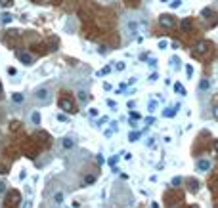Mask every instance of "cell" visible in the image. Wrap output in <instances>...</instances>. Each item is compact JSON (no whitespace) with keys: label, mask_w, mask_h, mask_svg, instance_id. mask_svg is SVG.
<instances>
[{"label":"cell","mask_w":218,"mask_h":208,"mask_svg":"<svg viewBox=\"0 0 218 208\" xmlns=\"http://www.w3.org/2000/svg\"><path fill=\"white\" fill-rule=\"evenodd\" d=\"M35 97L40 103H50V100H52V90H50L48 86H42V88H38V90L35 92Z\"/></svg>","instance_id":"1"},{"label":"cell","mask_w":218,"mask_h":208,"mask_svg":"<svg viewBox=\"0 0 218 208\" xmlns=\"http://www.w3.org/2000/svg\"><path fill=\"white\" fill-rule=\"evenodd\" d=\"M159 23L163 25V27H167V29H172L174 25H176V21H174V17L172 15H168V13H163L159 17Z\"/></svg>","instance_id":"2"},{"label":"cell","mask_w":218,"mask_h":208,"mask_svg":"<svg viewBox=\"0 0 218 208\" xmlns=\"http://www.w3.org/2000/svg\"><path fill=\"white\" fill-rule=\"evenodd\" d=\"M209 42H207V40H199V42H197L195 46H193V52L197 55H203V54H207V52H209Z\"/></svg>","instance_id":"3"},{"label":"cell","mask_w":218,"mask_h":208,"mask_svg":"<svg viewBox=\"0 0 218 208\" xmlns=\"http://www.w3.org/2000/svg\"><path fill=\"white\" fill-rule=\"evenodd\" d=\"M59 109H61V111H65V113H75V111H77L75 105H73V101L67 100V97L59 100Z\"/></svg>","instance_id":"4"},{"label":"cell","mask_w":218,"mask_h":208,"mask_svg":"<svg viewBox=\"0 0 218 208\" xmlns=\"http://www.w3.org/2000/svg\"><path fill=\"white\" fill-rule=\"evenodd\" d=\"M52 73H54V63H44V65L40 67L38 71H36V75H38V76H42V79H44V76L52 75Z\"/></svg>","instance_id":"5"},{"label":"cell","mask_w":218,"mask_h":208,"mask_svg":"<svg viewBox=\"0 0 218 208\" xmlns=\"http://www.w3.org/2000/svg\"><path fill=\"white\" fill-rule=\"evenodd\" d=\"M17 59L21 61V63H25V65H31V63H33V55L27 54V52H17Z\"/></svg>","instance_id":"6"},{"label":"cell","mask_w":218,"mask_h":208,"mask_svg":"<svg viewBox=\"0 0 218 208\" xmlns=\"http://www.w3.org/2000/svg\"><path fill=\"white\" fill-rule=\"evenodd\" d=\"M197 170H199V172H209L210 170V160H207V159L199 160V162H197Z\"/></svg>","instance_id":"7"},{"label":"cell","mask_w":218,"mask_h":208,"mask_svg":"<svg viewBox=\"0 0 218 208\" xmlns=\"http://www.w3.org/2000/svg\"><path fill=\"white\" fill-rule=\"evenodd\" d=\"M126 29L130 31V34H136V33H140V25H138L136 21H128V23H126Z\"/></svg>","instance_id":"8"},{"label":"cell","mask_w":218,"mask_h":208,"mask_svg":"<svg viewBox=\"0 0 218 208\" xmlns=\"http://www.w3.org/2000/svg\"><path fill=\"white\" fill-rule=\"evenodd\" d=\"M201 15H203V17H205V19H209V17H210V19H212V21H214V17H216V13H214V12H212V10H210V8H205V10H201Z\"/></svg>","instance_id":"9"},{"label":"cell","mask_w":218,"mask_h":208,"mask_svg":"<svg viewBox=\"0 0 218 208\" xmlns=\"http://www.w3.org/2000/svg\"><path fill=\"white\" fill-rule=\"evenodd\" d=\"M15 201H17V195L12 193V195H10V199H8V204L4 208H15Z\"/></svg>","instance_id":"10"},{"label":"cell","mask_w":218,"mask_h":208,"mask_svg":"<svg viewBox=\"0 0 218 208\" xmlns=\"http://www.w3.org/2000/svg\"><path fill=\"white\" fill-rule=\"evenodd\" d=\"M209 88H210V82H209V79H203V80L199 82V90H201V92L209 90Z\"/></svg>","instance_id":"11"},{"label":"cell","mask_w":218,"mask_h":208,"mask_svg":"<svg viewBox=\"0 0 218 208\" xmlns=\"http://www.w3.org/2000/svg\"><path fill=\"white\" fill-rule=\"evenodd\" d=\"M174 92H176V94H180V96H186V88L182 86L180 82H176V84H174Z\"/></svg>","instance_id":"12"},{"label":"cell","mask_w":218,"mask_h":208,"mask_svg":"<svg viewBox=\"0 0 218 208\" xmlns=\"http://www.w3.org/2000/svg\"><path fill=\"white\" fill-rule=\"evenodd\" d=\"M12 13H2V17H0V21H2L4 25H8V23H12Z\"/></svg>","instance_id":"13"},{"label":"cell","mask_w":218,"mask_h":208,"mask_svg":"<svg viewBox=\"0 0 218 208\" xmlns=\"http://www.w3.org/2000/svg\"><path fill=\"white\" fill-rule=\"evenodd\" d=\"M180 27H182V31H189L191 29V21L189 19H184V21L180 23Z\"/></svg>","instance_id":"14"},{"label":"cell","mask_w":218,"mask_h":208,"mask_svg":"<svg viewBox=\"0 0 218 208\" xmlns=\"http://www.w3.org/2000/svg\"><path fill=\"white\" fill-rule=\"evenodd\" d=\"M31 120H33L35 124H40V113H38V111H35L33 115H31Z\"/></svg>","instance_id":"15"},{"label":"cell","mask_w":218,"mask_h":208,"mask_svg":"<svg viewBox=\"0 0 218 208\" xmlns=\"http://www.w3.org/2000/svg\"><path fill=\"white\" fill-rule=\"evenodd\" d=\"M168 6L172 8V10H176V8H180V6H182V0H170Z\"/></svg>","instance_id":"16"},{"label":"cell","mask_w":218,"mask_h":208,"mask_svg":"<svg viewBox=\"0 0 218 208\" xmlns=\"http://www.w3.org/2000/svg\"><path fill=\"white\" fill-rule=\"evenodd\" d=\"M54 201L58 202V204H61V202H63V193H61V191H58V193L54 195Z\"/></svg>","instance_id":"17"},{"label":"cell","mask_w":218,"mask_h":208,"mask_svg":"<svg viewBox=\"0 0 218 208\" xmlns=\"http://www.w3.org/2000/svg\"><path fill=\"white\" fill-rule=\"evenodd\" d=\"M174 113H176V109H174V107H168V109H167V111H165V113H163V115L170 118V117H174Z\"/></svg>","instance_id":"18"},{"label":"cell","mask_w":218,"mask_h":208,"mask_svg":"<svg viewBox=\"0 0 218 208\" xmlns=\"http://www.w3.org/2000/svg\"><path fill=\"white\" fill-rule=\"evenodd\" d=\"M186 75H188V79L193 76V67H191V65H186Z\"/></svg>","instance_id":"19"},{"label":"cell","mask_w":218,"mask_h":208,"mask_svg":"<svg viewBox=\"0 0 218 208\" xmlns=\"http://www.w3.org/2000/svg\"><path fill=\"white\" fill-rule=\"evenodd\" d=\"M12 100H14L15 103H21V101H23V96H21V94H14Z\"/></svg>","instance_id":"20"},{"label":"cell","mask_w":218,"mask_h":208,"mask_svg":"<svg viewBox=\"0 0 218 208\" xmlns=\"http://www.w3.org/2000/svg\"><path fill=\"white\" fill-rule=\"evenodd\" d=\"M138 136H140L138 132H130V134H128V141H136V139H138Z\"/></svg>","instance_id":"21"},{"label":"cell","mask_w":218,"mask_h":208,"mask_svg":"<svg viewBox=\"0 0 218 208\" xmlns=\"http://www.w3.org/2000/svg\"><path fill=\"white\" fill-rule=\"evenodd\" d=\"M63 147H65V149H69V147H73V139H69V138H65V139H63Z\"/></svg>","instance_id":"22"},{"label":"cell","mask_w":218,"mask_h":208,"mask_svg":"<svg viewBox=\"0 0 218 208\" xmlns=\"http://www.w3.org/2000/svg\"><path fill=\"white\" fill-rule=\"evenodd\" d=\"M149 113H153V111H157V101H149V109H147Z\"/></svg>","instance_id":"23"},{"label":"cell","mask_w":218,"mask_h":208,"mask_svg":"<svg viewBox=\"0 0 218 208\" xmlns=\"http://www.w3.org/2000/svg\"><path fill=\"white\" fill-rule=\"evenodd\" d=\"M109 71H111V67H109V65H107V67H103L101 71H98V76H101V75H107Z\"/></svg>","instance_id":"24"},{"label":"cell","mask_w":218,"mask_h":208,"mask_svg":"<svg viewBox=\"0 0 218 208\" xmlns=\"http://www.w3.org/2000/svg\"><path fill=\"white\" fill-rule=\"evenodd\" d=\"M65 29H67V31H75V21H71V19H69V21H67V25H65Z\"/></svg>","instance_id":"25"},{"label":"cell","mask_w":218,"mask_h":208,"mask_svg":"<svg viewBox=\"0 0 218 208\" xmlns=\"http://www.w3.org/2000/svg\"><path fill=\"white\" fill-rule=\"evenodd\" d=\"M167 46H168V40H165V38H163V40H159V48H161V50H165Z\"/></svg>","instance_id":"26"},{"label":"cell","mask_w":218,"mask_h":208,"mask_svg":"<svg viewBox=\"0 0 218 208\" xmlns=\"http://www.w3.org/2000/svg\"><path fill=\"white\" fill-rule=\"evenodd\" d=\"M86 97H88V96H86V92H84V90H80V92H79V100H80V101H86Z\"/></svg>","instance_id":"27"},{"label":"cell","mask_w":218,"mask_h":208,"mask_svg":"<svg viewBox=\"0 0 218 208\" xmlns=\"http://www.w3.org/2000/svg\"><path fill=\"white\" fill-rule=\"evenodd\" d=\"M170 63H172V69H176V67H180V59L172 58V59H170Z\"/></svg>","instance_id":"28"},{"label":"cell","mask_w":218,"mask_h":208,"mask_svg":"<svg viewBox=\"0 0 218 208\" xmlns=\"http://www.w3.org/2000/svg\"><path fill=\"white\" fill-rule=\"evenodd\" d=\"M119 162V155H115V157H111V160H109V164H111V166H115Z\"/></svg>","instance_id":"29"},{"label":"cell","mask_w":218,"mask_h":208,"mask_svg":"<svg viewBox=\"0 0 218 208\" xmlns=\"http://www.w3.org/2000/svg\"><path fill=\"white\" fill-rule=\"evenodd\" d=\"M94 176H86V178H84V183H94Z\"/></svg>","instance_id":"30"},{"label":"cell","mask_w":218,"mask_h":208,"mask_svg":"<svg viewBox=\"0 0 218 208\" xmlns=\"http://www.w3.org/2000/svg\"><path fill=\"white\" fill-rule=\"evenodd\" d=\"M189 189H191V191H193V193H195V191L199 189V183H197V181H191V187H189Z\"/></svg>","instance_id":"31"},{"label":"cell","mask_w":218,"mask_h":208,"mask_svg":"<svg viewBox=\"0 0 218 208\" xmlns=\"http://www.w3.org/2000/svg\"><path fill=\"white\" fill-rule=\"evenodd\" d=\"M21 208H33V201H25Z\"/></svg>","instance_id":"32"},{"label":"cell","mask_w":218,"mask_h":208,"mask_svg":"<svg viewBox=\"0 0 218 208\" xmlns=\"http://www.w3.org/2000/svg\"><path fill=\"white\" fill-rule=\"evenodd\" d=\"M0 174H8V166L6 164H0Z\"/></svg>","instance_id":"33"},{"label":"cell","mask_w":218,"mask_h":208,"mask_svg":"<svg viewBox=\"0 0 218 208\" xmlns=\"http://www.w3.org/2000/svg\"><path fill=\"white\" fill-rule=\"evenodd\" d=\"M180 183H182V178H174V180H172V185H174V187H178Z\"/></svg>","instance_id":"34"},{"label":"cell","mask_w":218,"mask_h":208,"mask_svg":"<svg viewBox=\"0 0 218 208\" xmlns=\"http://www.w3.org/2000/svg\"><path fill=\"white\" fill-rule=\"evenodd\" d=\"M107 105H109V107H111V109H117V103H115V101H113V100H107Z\"/></svg>","instance_id":"35"},{"label":"cell","mask_w":218,"mask_h":208,"mask_svg":"<svg viewBox=\"0 0 218 208\" xmlns=\"http://www.w3.org/2000/svg\"><path fill=\"white\" fill-rule=\"evenodd\" d=\"M138 118H140L138 113H132V111H130V120H138Z\"/></svg>","instance_id":"36"},{"label":"cell","mask_w":218,"mask_h":208,"mask_svg":"<svg viewBox=\"0 0 218 208\" xmlns=\"http://www.w3.org/2000/svg\"><path fill=\"white\" fill-rule=\"evenodd\" d=\"M157 79H159V76H157V73H151V75H149V80H151V82H155Z\"/></svg>","instance_id":"37"},{"label":"cell","mask_w":218,"mask_h":208,"mask_svg":"<svg viewBox=\"0 0 218 208\" xmlns=\"http://www.w3.org/2000/svg\"><path fill=\"white\" fill-rule=\"evenodd\" d=\"M98 52H100V54H107V46H100Z\"/></svg>","instance_id":"38"},{"label":"cell","mask_w":218,"mask_h":208,"mask_svg":"<svg viewBox=\"0 0 218 208\" xmlns=\"http://www.w3.org/2000/svg\"><path fill=\"white\" fill-rule=\"evenodd\" d=\"M107 120H109V118H107V117H101V118H100V120H98V126H101V124H103V122H107Z\"/></svg>","instance_id":"39"},{"label":"cell","mask_w":218,"mask_h":208,"mask_svg":"<svg viewBox=\"0 0 218 208\" xmlns=\"http://www.w3.org/2000/svg\"><path fill=\"white\" fill-rule=\"evenodd\" d=\"M212 117L218 118V105H216V107H212Z\"/></svg>","instance_id":"40"},{"label":"cell","mask_w":218,"mask_h":208,"mask_svg":"<svg viewBox=\"0 0 218 208\" xmlns=\"http://www.w3.org/2000/svg\"><path fill=\"white\" fill-rule=\"evenodd\" d=\"M124 67H126V65L121 61V63H117V71H124Z\"/></svg>","instance_id":"41"},{"label":"cell","mask_w":218,"mask_h":208,"mask_svg":"<svg viewBox=\"0 0 218 208\" xmlns=\"http://www.w3.org/2000/svg\"><path fill=\"white\" fill-rule=\"evenodd\" d=\"M0 4H2V6H10V4H12V0H0Z\"/></svg>","instance_id":"42"},{"label":"cell","mask_w":218,"mask_h":208,"mask_svg":"<svg viewBox=\"0 0 218 208\" xmlns=\"http://www.w3.org/2000/svg\"><path fill=\"white\" fill-rule=\"evenodd\" d=\"M134 107H136V101H128V109H130V111H132Z\"/></svg>","instance_id":"43"},{"label":"cell","mask_w":218,"mask_h":208,"mask_svg":"<svg viewBox=\"0 0 218 208\" xmlns=\"http://www.w3.org/2000/svg\"><path fill=\"white\" fill-rule=\"evenodd\" d=\"M155 65H157V59L151 58V59H149V67H155Z\"/></svg>","instance_id":"44"},{"label":"cell","mask_w":218,"mask_h":208,"mask_svg":"<svg viewBox=\"0 0 218 208\" xmlns=\"http://www.w3.org/2000/svg\"><path fill=\"white\" fill-rule=\"evenodd\" d=\"M98 162H100V164H103V162H105V159H103L101 155H98Z\"/></svg>","instance_id":"45"},{"label":"cell","mask_w":218,"mask_h":208,"mask_svg":"<svg viewBox=\"0 0 218 208\" xmlns=\"http://www.w3.org/2000/svg\"><path fill=\"white\" fill-rule=\"evenodd\" d=\"M180 48V42H172V50H178Z\"/></svg>","instance_id":"46"},{"label":"cell","mask_w":218,"mask_h":208,"mask_svg":"<svg viewBox=\"0 0 218 208\" xmlns=\"http://www.w3.org/2000/svg\"><path fill=\"white\" fill-rule=\"evenodd\" d=\"M4 189H6V183H0V193H2Z\"/></svg>","instance_id":"47"},{"label":"cell","mask_w":218,"mask_h":208,"mask_svg":"<svg viewBox=\"0 0 218 208\" xmlns=\"http://www.w3.org/2000/svg\"><path fill=\"white\" fill-rule=\"evenodd\" d=\"M214 149H216V153H218V141H216V143H214Z\"/></svg>","instance_id":"48"},{"label":"cell","mask_w":218,"mask_h":208,"mask_svg":"<svg viewBox=\"0 0 218 208\" xmlns=\"http://www.w3.org/2000/svg\"><path fill=\"white\" fill-rule=\"evenodd\" d=\"M0 96H2V84H0Z\"/></svg>","instance_id":"49"},{"label":"cell","mask_w":218,"mask_h":208,"mask_svg":"<svg viewBox=\"0 0 218 208\" xmlns=\"http://www.w3.org/2000/svg\"><path fill=\"white\" fill-rule=\"evenodd\" d=\"M161 2H168V0H161Z\"/></svg>","instance_id":"50"},{"label":"cell","mask_w":218,"mask_h":208,"mask_svg":"<svg viewBox=\"0 0 218 208\" xmlns=\"http://www.w3.org/2000/svg\"><path fill=\"white\" fill-rule=\"evenodd\" d=\"M216 2H218V0H216Z\"/></svg>","instance_id":"51"}]
</instances>
